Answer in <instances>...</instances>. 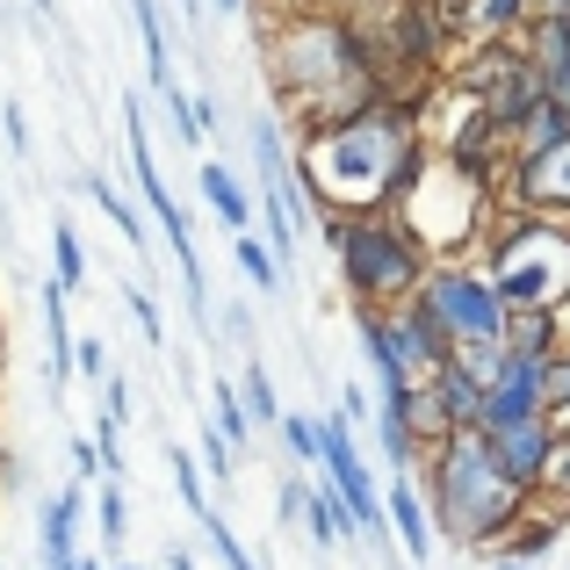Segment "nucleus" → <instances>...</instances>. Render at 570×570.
I'll list each match as a JSON object with an SVG mask.
<instances>
[{"label": "nucleus", "instance_id": "c756f323", "mask_svg": "<svg viewBox=\"0 0 570 570\" xmlns=\"http://www.w3.org/2000/svg\"><path fill=\"white\" fill-rule=\"evenodd\" d=\"M87 441H95V455H101V476H109V484H124V470H130L124 426H116V419H95V433H87Z\"/></svg>", "mask_w": 570, "mask_h": 570}, {"label": "nucleus", "instance_id": "2eb2a0df", "mask_svg": "<svg viewBox=\"0 0 570 570\" xmlns=\"http://www.w3.org/2000/svg\"><path fill=\"white\" fill-rule=\"evenodd\" d=\"M383 325H390V347H397V362H404V376H412V383L433 376V368L455 354L441 340V325L426 318V304H419V296H412V304H397V311H383Z\"/></svg>", "mask_w": 570, "mask_h": 570}, {"label": "nucleus", "instance_id": "9d476101", "mask_svg": "<svg viewBox=\"0 0 570 570\" xmlns=\"http://www.w3.org/2000/svg\"><path fill=\"white\" fill-rule=\"evenodd\" d=\"M505 181H513V209H528V217H563L570 224V130H563L557 145L513 153Z\"/></svg>", "mask_w": 570, "mask_h": 570}, {"label": "nucleus", "instance_id": "7c9ffc66", "mask_svg": "<svg viewBox=\"0 0 570 570\" xmlns=\"http://www.w3.org/2000/svg\"><path fill=\"white\" fill-rule=\"evenodd\" d=\"M282 448H289V455L296 462H318V419H311V412H282Z\"/></svg>", "mask_w": 570, "mask_h": 570}, {"label": "nucleus", "instance_id": "f03ea898", "mask_svg": "<svg viewBox=\"0 0 570 570\" xmlns=\"http://www.w3.org/2000/svg\"><path fill=\"white\" fill-rule=\"evenodd\" d=\"M267 72H275V95L282 109L311 130H333L347 124V116L376 109L383 80H376V58H368V43L354 37L347 14H311V8H289L275 22V37H267Z\"/></svg>", "mask_w": 570, "mask_h": 570}, {"label": "nucleus", "instance_id": "aec40b11", "mask_svg": "<svg viewBox=\"0 0 570 570\" xmlns=\"http://www.w3.org/2000/svg\"><path fill=\"white\" fill-rule=\"evenodd\" d=\"M232 267L246 275V289H261V296H282V282H289V267L267 253L261 232H238V238H232Z\"/></svg>", "mask_w": 570, "mask_h": 570}, {"label": "nucleus", "instance_id": "6ab92c4d", "mask_svg": "<svg viewBox=\"0 0 570 570\" xmlns=\"http://www.w3.org/2000/svg\"><path fill=\"white\" fill-rule=\"evenodd\" d=\"M304 528H311V542H318V549L354 542V520H347V505H340L333 484H311L304 491Z\"/></svg>", "mask_w": 570, "mask_h": 570}, {"label": "nucleus", "instance_id": "a211bd4d", "mask_svg": "<svg viewBox=\"0 0 570 570\" xmlns=\"http://www.w3.org/2000/svg\"><path fill=\"white\" fill-rule=\"evenodd\" d=\"M130 22H138V43H145V72H153V95H167L174 80V43H167V22H159V0H130Z\"/></svg>", "mask_w": 570, "mask_h": 570}, {"label": "nucleus", "instance_id": "ddd939ff", "mask_svg": "<svg viewBox=\"0 0 570 570\" xmlns=\"http://www.w3.org/2000/svg\"><path fill=\"white\" fill-rule=\"evenodd\" d=\"M520 51H528V66H534V80H542L549 109L570 116V14H549L542 8L528 22V37H520Z\"/></svg>", "mask_w": 570, "mask_h": 570}, {"label": "nucleus", "instance_id": "412c9836", "mask_svg": "<svg viewBox=\"0 0 570 570\" xmlns=\"http://www.w3.org/2000/svg\"><path fill=\"white\" fill-rule=\"evenodd\" d=\"M209 426H217L224 441L238 448V455L253 448V433H261V426L246 419V397H238V376H217V383H209Z\"/></svg>", "mask_w": 570, "mask_h": 570}, {"label": "nucleus", "instance_id": "1a4fd4ad", "mask_svg": "<svg viewBox=\"0 0 570 570\" xmlns=\"http://www.w3.org/2000/svg\"><path fill=\"white\" fill-rule=\"evenodd\" d=\"M520 419H549V362H542V354H513V347H505L499 376H491V390H484V419H476V433L520 426Z\"/></svg>", "mask_w": 570, "mask_h": 570}, {"label": "nucleus", "instance_id": "4468645a", "mask_svg": "<svg viewBox=\"0 0 570 570\" xmlns=\"http://www.w3.org/2000/svg\"><path fill=\"white\" fill-rule=\"evenodd\" d=\"M383 528L404 549V563H433V513H426L419 476H390L383 484Z\"/></svg>", "mask_w": 570, "mask_h": 570}, {"label": "nucleus", "instance_id": "c85d7f7f", "mask_svg": "<svg viewBox=\"0 0 570 570\" xmlns=\"http://www.w3.org/2000/svg\"><path fill=\"white\" fill-rule=\"evenodd\" d=\"M195 462H203V476H209V484H224V476L238 470V448L224 441L217 426H203V433H195Z\"/></svg>", "mask_w": 570, "mask_h": 570}, {"label": "nucleus", "instance_id": "a18cd8bd", "mask_svg": "<svg viewBox=\"0 0 570 570\" xmlns=\"http://www.w3.org/2000/svg\"><path fill=\"white\" fill-rule=\"evenodd\" d=\"M542 8H549V14H570V0H542Z\"/></svg>", "mask_w": 570, "mask_h": 570}, {"label": "nucleus", "instance_id": "72a5a7b5", "mask_svg": "<svg viewBox=\"0 0 570 570\" xmlns=\"http://www.w3.org/2000/svg\"><path fill=\"white\" fill-rule=\"evenodd\" d=\"M109 347H101V340H80V347H72V376H87V383H109Z\"/></svg>", "mask_w": 570, "mask_h": 570}, {"label": "nucleus", "instance_id": "6e6552de", "mask_svg": "<svg viewBox=\"0 0 570 570\" xmlns=\"http://www.w3.org/2000/svg\"><path fill=\"white\" fill-rule=\"evenodd\" d=\"M419 304L441 325L448 347H491V340H505V318H513L505 296L491 289V275L470 261H433L426 282H419Z\"/></svg>", "mask_w": 570, "mask_h": 570}, {"label": "nucleus", "instance_id": "20e7f679", "mask_svg": "<svg viewBox=\"0 0 570 570\" xmlns=\"http://www.w3.org/2000/svg\"><path fill=\"white\" fill-rule=\"evenodd\" d=\"M484 275L505 296V311H557L570 304V224L563 217H528L505 209L484 232Z\"/></svg>", "mask_w": 570, "mask_h": 570}, {"label": "nucleus", "instance_id": "49530a36", "mask_svg": "<svg viewBox=\"0 0 570 570\" xmlns=\"http://www.w3.org/2000/svg\"><path fill=\"white\" fill-rule=\"evenodd\" d=\"M29 8H37V14H51V0H29Z\"/></svg>", "mask_w": 570, "mask_h": 570}, {"label": "nucleus", "instance_id": "a878e982", "mask_svg": "<svg viewBox=\"0 0 570 570\" xmlns=\"http://www.w3.org/2000/svg\"><path fill=\"white\" fill-rule=\"evenodd\" d=\"M238 397H246V419L253 426H282V397H275V376H267L261 362L238 368Z\"/></svg>", "mask_w": 570, "mask_h": 570}, {"label": "nucleus", "instance_id": "423d86ee", "mask_svg": "<svg viewBox=\"0 0 570 570\" xmlns=\"http://www.w3.org/2000/svg\"><path fill=\"white\" fill-rule=\"evenodd\" d=\"M124 138H130V181H138V203L153 209V224H159V238H167V253L181 261V296H188L195 325H209V311H217V304H209V275H203V253H195V217L174 203L167 174H159L153 130H145V101H138V95H124Z\"/></svg>", "mask_w": 570, "mask_h": 570}, {"label": "nucleus", "instance_id": "a19ab883", "mask_svg": "<svg viewBox=\"0 0 570 570\" xmlns=\"http://www.w3.org/2000/svg\"><path fill=\"white\" fill-rule=\"evenodd\" d=\"M296 8H311V14H362V8H376V0H296Z\"/></svg>", "mask_w": 570, "mask_h": 570}, {"label": "nucleus", "instance_id": "9b49d317", "mask_svg": "<svg viewBox=\"0 0 570 570\" xmlns=\"http://www.w3.org/2000/svg\"><path fill=\"white\" fill-rule=\"evenodd\" d=\"M484 441H491V462H499V470L534 499V491H542V476H549V455H557L549 419H520V426H499V433H484Z\"/></svg>", "mask_w": 570, "mask_h": 570}, {"label": "nucleus", "instance_id": "7ed1b4c3", "mask_svg": "<svg viewBox=\"0 0 570 570\" xmlns=\"http://www.w3.org/2000/svg\"><path fill=\"white\" fill-rule=\"evenodd\" d=\"M419 491H426L433 534H448L455 549H484V557H499V542L520 528V513H528V491L491 462V441L476 426L448 433L441 448H426Z\"/></svg>", "mask_w": 570, "mask_h": 570}, {"label": "nucleus", "instance_id": "4c0bfd02", "mask_svg": "<svg viewBox=\"0 0 570 570\" xmlns=\"http://www.w3.org/2000/svg\"><path fill=\"white\" fill-rule=\"evenodd\" d=\"M304 491H311V484L282 476V491H275V520H282V528H296V520H304Z\"/></svg>", "mask_w": 570, "mask_h": 570}, {"label": "nucleus", "instance_id": "c9c22d12", "mask_svg": "<svg viewBox=\"0 0 570 570\" xmlns=\"http://www.w3.org/2000/svg\"><path fill=\"white\" fill-rule=\"evenodd\" d=\"M340 419H347V426H368V419H376V397H368L362 383H347L340 390Z\"/></svg>", "mask_w": 570, "mask_h": 570}, {"label": "nucleus", "instance_id": "e433bc0d", "mask_svg": "<svg viewBox=\"0 0 570 570\" xmlns=\"http://www.w3.org/2000/svg\"><path fill=\"white\" fill-rule=\"evenodd\" d=\"M0 130H8V153L29 159V124H22V101H0Z\"/></svg>", "mask_w": 570, "mask_h": 570}, {"label": "nucleus", "instance_id": "bb28decb", "mask_svg": "<svg viewBox=\"0 0 570 570\" xmlns=\"http://www.w3.org/2000/svg\"><path fill=\"white\" fill-rule=\"evenodd\" d=\"M87 505H95V528H101V542H124L130 534V499H124V484H109V476H101L95 491H87Z\"/></svg>", "mask_w": 570, "mask_h": 570}, {"label": "nucleus", "instance_id": "39448f33", "mask_svg": "<svg viewBox=\"0 0 570 570\" xmlns=\"http://www.w3.org/2000/svg\"><path fill=\"white\" fill-rule=\"evenodd\" d=\"M318 224H325V246L340 261V282H347L354 311H397L419 296L433 261L390 209L383 217H318Z\"/></svg>", "mask_w": 570, "mask_h": 570}, {"label": "nucleus", "instance_id": "5701e85b", "mask_svg": "<svg viewBox=\"0 0 570 570\" xmlns=\"http://www.w3.org/2000/svg\"><path fill=\"white\" fill-rule=\"evenodd\" d=\"M51 282H58L66 296L87 282V246H80V224H72V217L51 224Z\"/></svg>", "mask_w": 570, "mask_h": 570}, {"label": "nucleus", "instance_id": "de8ad7c7", "mask_svg": "<svg viewBox=\"0 0 570 570\" xmlns=\"http://www.w3.org/2000/svg\"><path fill=\"white\" fill-rule=\"evenodd\" d=\"M116 570H138V563H116Z\"/></svg>", "mask_w": 570, "mask_h": 570}, {"label": "nucleus", "instance_id": "f3484780", "mask_svg": "<svg viewBox=\"0 0 570 570\" xmlns=\"http://www.w3.org/2000/svg\"><path fill=\"white\" fill-rule=\"evenodd\" d=\"M419 383H426L433 397H441V412H448V426H455V433H470L476 419H484V383H476L470 368L455 362V354H448V362L433 368V376H419Z\"/></svg>", "mask_w": 570, "mask_h": 570}, {"label": "nucleus", "instance_id": "79ce46f5", "mask_svg": "<svg viewBox=\"0 0 570 570\" xmlns=\"http://www.w3.org/2000/svg\"><path fill=\"white\" fill-rule=\"evenodd\" d=\"M159 563H167V570H195V549H167Z\"/></svg>", "mask_w": 570, "mask_h": 570}, {"label": "nucleus", "instance_id": "37998d69", "mask_svg": "<svg viewBox=\"0 0 570 570\" xmlns=\"http://www.w3.org/2000/svg\"><path fill=\"white\" fill-rule=\"evenodd\" d=\"M203 8H217V14H246L253 0H203Z\"/></svg>", "mask_w": 570, "mask_h": 570}, {"label": "nucleus", "instance_id": "f8f14e48", "mask_svg": "<svg viewBox=\"0 0 570 570\" xmlns=\"http://www.w3.org/2000/svg\"><path fill=\"white\" fill-rule=\"evenodd\" d=\"M80 520H87V484H58V491L37 499V557H43V570H80V549H72Z\"/></svg>", "mask_w": 570, "mask_h": 570}, {"label": "nucleus", "instance_id": "393cba45", "mask_svg": "<svg viewBox=\"0 0 570 570\" xmlns=\"http://www.w3.org/2000/svg\"><path fill=\"white\" fill-rule=\"evenodd\" d=\"M153 101H159V116H167V130L181 138V153H203L209 130H203V109H195L188 87H167V95H153Z\"/></svg>", "mask_w": 570, "mask_h": 570}, {"label": "nucleus", "instance_id": "b1692460", "mask_svg": "<svg viewBox=\"0 0 570 570\" xmlns=\"http://www.w3.org/2000/svg\"><path fill=\"white\" fill-rule=\"evenodd\" d=\"M167 476H174V491H181V505H188L195 520H203V513H217V505H209V476H203V462H195V448L167 441Z\"/></svg>", "mask_w": 570, "mask_h": 570}, {"label": "nucleus", "instance_id": "ea45409f", "mask_svg": "<svg viewBox=\"0 0 570 570\" xmlns=\"http://www.w3.org/2000/svg\"><path fill=\"white\" fill-rule=\"evenodd\" d=\"M66 455H72V470H80V484H87V476H101V455H95V441H66Z\"/></svg>", "mask_w": 570, "mask_h": 570}, {"label": "nucleus", "instance_id": "dca6fc26", "mask_svg": "<svg viewBox=\"0 0 570 570\" xmlns=\"http://www.w3.org/2000/svg\"><path fill=\"white\" fill-rule=\"evenodd\" d=\"M195 188H203V209H209V217H217L232 238L253 232V188L238 181L224 159H203V167H195Z\"/></svg>", "mask_w": 570, "mask_h": 570}, {"label": "nucleus", "instance_id": "4be33fe9", "mask_svg": "<svg viewBox=\"0 0 570 570\" xmlns=\"http://www.w3.org/2000/svg\"><path fill=\"white\" fill-rule=\"evenodd\" d=\"M87 195H95V209L116 224V232H124V246H138V253H145V238H153V232H145V209L130 203V195L116 188L109 174H87Z\"/></svg>", "mask_w": 570, "mask_h": 570}, {"label": "nucleus", "instance_id": "f704fd0d", "mask_svg": "<svg viewBox=\"0 0 570 570\" xmlns=\"http://www.w3.org/2000/svg\"><path fill=\"white\" fill-rule=\"evenodd\" d=\"M209 325H217L209 340H246V333H253V311L232 296V304H217V311H209Z\"/></svg>", "mask_w": 570, "mask_h": 570}, {"label": "nucleus", "instance_id": "473e14b6", "mask_svg": "<svg viewBox=\"0 0 570 570\" xmlns=\"http://www.w3.org/2000/svg\"><path fill=\"white\" fill-rule=\"evenodd\" d=\"M130 412H138V397H130V376H124V368H109V383H101V419L130 426Z\"/></svg>", "mask_w": 570, "mask_h": 570}, {"label": "nucleus", "instance_id": "2f4dec72", "mask_svg": "<svg viewBox=\"0 0 570 570\" xmlns=\"http://www.w3.org/2000/svg\"><path fill=\"white\" fill-rule=\"evenodd\" d=\"M124 304H130V318H138V333H145V340L159 347V340H167V318H159V304H153V296L138 289V282H124Z\"/></svg>", "mask_w": 570, "mask_h": 570}, {"label": "nucleus", "instance_id": "0eeeda50", "mask_svg": "<svg viewBox=\"0 0 570 570\" xmlns=\"http://www.w3.org/2000/svg\"><path fill=\"white\" fill-rule=\"evenodd\" d=\"M253 174H261V203H253V217L267 224V253H275L282 267L296 261V246H304V232H311V188H304V174H296V153H289V130H282V116H253Z\"/></svg>", "mask_w": 570, "mask_h": 570}, {"label": "nucleus", "instance_id": "c03bdc74", "mask_svg": "<svg viewBox=\"0 0 570 570\" xmlns=\"http://www.w3.org/2000/svg\"><path fill=\"white\" fill-rule=\"evenodd\" d=\"M491 570H534V563H520V557H491Z\"/></svg>", "mask_w": 570, "mask_h": 570}, {"label": "nucleus", "instance_id": "cd10ccee", "mask_svg": "<svg viewBox=\"0 0 570 570\" xmlns=\"http://www.w3.org/2000/svg\"><path fill=\"white\" fill-rule=\"evenodd\" d=\"M203 542L217 549V563H224V570H261V557H253V549L232 534V520H224V513H203Z\"/></svg>", "mask_w": 570, "mask_h": 570}, {"label": "nucleus", "instance_id": "f257e3e1", "mask_svg": "<svg viewBox=\"0 0 570 570\" xmlns=\"http://www.w3.org/2000/svg\"><path fill=\"white\" fill-rule=\"evenodd\" d=\"M419 167H426L419 101H376L333 130H311L296 153V174H304L318 217H383L404 203Z\"/></svg>", "mask_w": 570, "mask_h": 570}, {"label": "nucleus", "instance_id": "58836bf2", "mask_svg": "<svg viewBox=\"0 0 570 570\" xmlns=\"http://www.w3.org/2000/svg\"><path fill=\"white\" fill-rule=\"evenodd\" d=\"M557 404H570V354L549 362V412H557Z\"/></svg>", "mask_w": 570, "mask_h": 570}]
</instances>
